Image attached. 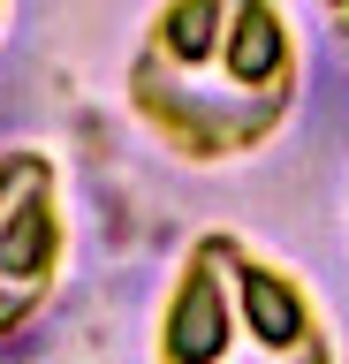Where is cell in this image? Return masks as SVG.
Here are the masks:
<instances>
[{"label":"cell","mask_w":349,"mask_h":364,"mask_svg":"<svg viewBox=\"0 0 349 364\" xmlns=\"http://www.w3.org/2000/svg\"><path fill=\"white\" fill-rule=\"evenodd\" d=\"M69 273V190L38 144H0V341L23 334Z\"/></svg>","instance_id":"cell-3"},{"label":"cell","mask_w":349,"mask_h":364,"mask_svg":"<svg viewBox=\"0 0 349 364\" xmlns=\"http://www.w3.org/2000/svg\"><path fill=\"white\" fill-rule=\"evenodd\" d=\"M152 364H342V349L296 266L235 228H205L160 296Z\"/></svg>","instance_id":"cell-2"},{"label":"cell","mask_w":349,"mask_h":364,"mask_svg":"<svg viewBox=\"0 0 349 364\" xmlns=\"http://www.w3.org/2000/svg\"><path fill=\"white\" fill-rule=\"evenodd\" d=\"M0 31H8V0H0Z\"/></svg>","instance_id":"cell-4"},{"label":"cell","mask_w":349,"mask_h":364,"mask_svg":"<svg viewBox=\"0 0 349 364\" xmlns=\"http://www.w3.org/2000/svg\"><path fill=\"white\" fill-rule=\"evenodd\" d=\"M304 91L296 23L281 0H160L122 68V99L160 152L228 167L281 136Z\"/></svg>","instance_id":"cell-1"}]
</instances>
